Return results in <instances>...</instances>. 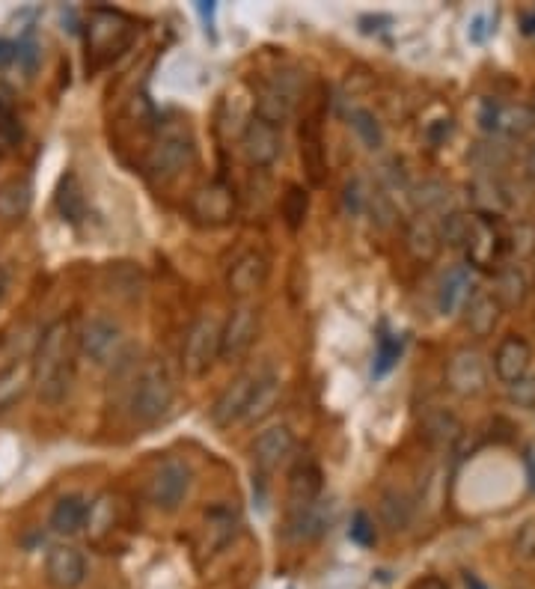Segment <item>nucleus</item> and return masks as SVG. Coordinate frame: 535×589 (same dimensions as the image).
I'll return each instance as SVG.
<instances>
[{"instance_id":"nucleus-1","label":"nucleus","mask_w":535,"mask_h":589,"mask_svg":"<svg viewBox=\"0 0 535 589\" xmlns=\"http://www.w3.org/2000/svg\"><path fill=\"white\" fill-rule=\"evenodd\" d=\"M75 357H78V334L72 331L69 319H54L33 352V387L45 405L66 402L75 384Z\"/></svg>"},{"instance_id":"nucleus-2","label":"nucleus","mask_w":535,"mask_h":589,"mask_svg":"<svg viewBox=\"0 0 535 589\" xmlns=\"http://www.w3.org/2000/svg\"><path fill=\"white\" fill-rule=\"evenodd\" d=\"M194 158H197V140L191 125L182 119H170L158 128V137L149 146L146 170L158 182H173L194 164Z\"/></svg>"},{"instance_id":"nucleus-3","label":"nucleus","mask_w":535,"mask_h":589,"mask_svg":"<svg viewBox=\"0 0 535 589\" xmlns=\"http://www.w3.org/2000/svg\"><path fill=\"white\" fill-rule=\"evenodd\" d=\"M173 399H176V384L164 357L146 360L131 390V414L140 423H158L173 408Z\"/></svg>"},{"instance_id":"nucleus-4","label":"nucleus","mask_w":535,"mask_h":589,"mask_svg":"<svg viewBox=\"0 0 535 589\" xmlns=\"http://www.w3.org/2000/svg\"><path fill=\"white\" fill-rule=\"evenodd\" d=\"M134 36H137V27H134V21L125 12L105 9V6L90 12L87 48H90V57L96 60V66H102L107 60L119 57L122 51H128Z\"/></svg>"},{"instance_id":"nucleus-5","label":"nucleus","mask_w":535,"mask_h":589,"mask_svg":"<svg viewBox=\"0 0 535 589\" xmlns=\"http://www.w3.org/2000/svg\"><path fill=\"white\" fill-rule=\"evenodd\" d=\"M220 331H223V322L217 316H209V313L200 316L188 328V337H185V346H182V369H185V375L203 378L212 369L214 360L220 357Z\"/></svg>"},{"instance_id":"nucleus-6","label":"nucleus","mask_w":535,"mask_h":589,"mask_svg":"<svg viewBox=\"0 0 535 589\" xmlns=\"http://www.w3.org/2000/svg\"><path fill=\"white\" fill-rule=\"evenodd\" d=\"M464 256L467 265L482 268V271H494L500 268V259L506 253V233L500 230V224L488 215H470V233L464 241Z\"/></svg>"},{"instance_id":"nucleus-7","label":"nucleus","mask_w":535,"mask_h":589,"mask_svg":"<svg viewBox=\"0 0 535 589\" xmlns=\"http://www.w3.org/2000/svg\"><path fill=\"white\" fill-rule=\"evenodd\" d=\"M191 482H194V473H191V468L182 459H164L152 471V476H149L146 494H149V500H152L155 509L176 512L185 503V497L191 491Z\"/></svg>"},{"instance_id":"nucleus-8","label":"nucleus","mask_w":535,"mask_h":589,"mask_svg":"<svg viewBox=\"0 0 535 589\" xmlns=\"http://www.w3.org/2000/svg\"><path fill=\"white\" fill-rule=\"evenodd\" d=\"M78 354H84L93 366H113L125 354V334L122 328L107 319L93 316L78 334Z\"/></svg>"},{"instance_id":"nucleus-9","label":"nucleus","mask_w":535,"mask_h":589,"mask_svg":"<svg viewBox=\"0 0 535 589\" xmlns=\"http://www.w3.org/2000/svg\"><path fill=\"white\" fill-rule=\"evenodd\" d=\"M259 375H262V372L247 369V372L235 375V378H232V381L220 390V396L214 399V405H212V423L217 426V429H229V426H235V423H241V420H244V414H247V405H250V396H253V390H256Z\"/></svg>"},{"instance_id":"nucleus-10","label":"nucleus","mask_w":535,"mask_h":589,"mask_svg":"<svg viewBox=\"0 0 535 589\" xmlns=\"http://www.w3.org/2000/svg\"><path fill=\"white\" fill-rule=\"evenodd\" d=\"M235 191L232 185L214 179L209 185L197 188L191 197V215L203 227H223L235 218Z\"/></svg>"},{"instance_id":"nucleus-11","label":"nucleus","mask_w":535,"mask_h":589,"mask_svg":"<svg viewBox=\"0 0 535 589\" xmlns=\"http://www.w3.org/2000/svg\"><path fill=\"white\" fill-rule=\"evenodd\" d=\"M446 384L458 396H479L488 387V363L476 349H458L446 363Z\"/></svg>"},{"instance_id":"nucleus-12","label":"nucleus","mask_w":535,"mask_h":589,"mask_svg":"<svg viewBox=\"0 0 535 589\" xmlns=\"http://www.w3.org/2000/svg\"><path fill=\"white\" fill-rule=\"evenodd\" d=\"M256 334H259V310L244 301L223 322V331H220V357L223 360H238L241 354H247V349L253 346Z\"/></svg>"},{"instance_id":"nucleus-13","label":"nucleus","mask_w":535,"mask_h":589,"mask_svg":"<svg viewBox=\"0 0 535 589\" xmlns=\"http://www.w3.org/2000/svg\"><path fill=\"white\" fill-rule=\"evenodd\" d=\"M45 581L51 589H78L87 581V560L75 545H54L45 557Z\"/></svg>"},{"instance_id":"nucleus-14","label":"nucleus","mask_w":535,"mask_h":589,"mask_svg":"<svg viewBox=\"0 0 535 589\" xmlns=\"http://www.w3.org/2000/svg\"><path fill=\"white\" fill-rule=\"evenodd\" d=\"M241 149H244V158L253 164V167H271L280 152H283V137H280V128L262 122V119H250L244 125V134H241Z\"/></svg>"},{"instance_id":"nucleus-15","label":"nucleus","mask_w":535,"mask_h":589,"mask_svg":"<svg viewBox=\"0 0 535 589\" xmlns=\"http://www.w3.org/2000/svg\"><path fill=\"white\" fill-rule=\"evenodd\" d=\"M268 271H271V265H268L265 253L247 250V253H241V256L229 265V271H226V289H229L235 298H250V295H256V292L265 286Z\"/></svg>"},{"instance_id":"nucleus-16","label":"nucleus","mask_w":535,"mask_h":589,"mask_svg":"<svg viewBox=\"0 0 535 589\" xmlns=\"http://www.w3.org/2000/svg\"><path fill=\"white\" fill-rule=\"evenodd\" d=\"M530 363H533V349L521 334H509L500 340L494 352V372L503 384L515 387L518 381H524L530 372Z\"/></svg>"},{"instance_id":"nucleus-17","label":"nucleus","mask_w":535,"mask_h":589,"mask_svg":"<svg viewBox=\"0 0 535 589\" xmlns=\"http://www.w3.org/2000/svg\"><path fill=\"white\" fill-rule=\"evenodd\" d=\"M295 96H298V87H289L286 81H268L259 96H256V119L280 128L283 122H289L292 111H295Z\"/></svg>"},{"instance_id":"nucleus-18","label":"nucleus","mask_w":535,"mask_h":589,"mask_svg":"<svg viewBox=\"0 0 535 589\" xmlns=\"http://www.w3.org/2000/svg\"><path fill=\"white\" fill-rule=\"evenodd\" d=\"M292 453H295V435L289 426H271L253 441V462L259 465V471L280 468Z\"/></svg>"},{"instance_id":"nucleus-19","label":"nucleus","mask_w":535,"mask_h":589,"mask_svg":"<svg viewBox=\"0 0 535 589\" xmlns=\"http://www.w3.org/2000/svg\"><path fill=\"white\" fill-rule=\"evenodd\" d=\"M503 307L494 298V292H476L464 301V325L473 337H488L500 325Z\"/></svg>"},{"instance_id":"nucleus-20","label":"nucleus","mask_w":535,"mask_h":589,"mask_svg":"<svg viewBox=\"0 0 535 589\" xmlns=\"http://www.w3.org/2000/svg\"><path fill=\"white\" fill-rule=\"evenodd\" d=\"M33 387V366L30 360H12L0 369V414L18 405L27 390Z\"/></svg>"},{"instance_id":"nucleus-21","label":"nucleus","mask_w":535,"mask_h":589,"mask_svg":"<svg viewBox=\"0 0 535 589\" xmlns=\"http://www.w3.org/2000/svg\"><path fill=\"white\" fill-rule=\"evenodd\" d=\"M321 471L316 462H298L289 473V509H301L310 503H319L321 497Z\"/></svg>"},{"instance_id":"nucleus-22","label":"nucleus","mask_w":535,"mask_h":589,"mask_svg":"<svg viewBox=\"0 0 535 589\" xmlns=\"http://www.w3.org/2000/svg\"><path fill=\"white\" fill-rule=\"evenodd\" d=\"M90 503L81 494H63L51 509V530L60 536H75L87 527Z\"/></svg>"},{"instance_id":"nucleus-23","label":"nucleus","mask_w":535,"mask_h":589,"mask_svg":"<svg viewBox=\"0 0 535 589\" xmlns=\"http://www.w3.org/2000/svg\"><path fill=\"white\" fill-rule=\"evenodd\" d=\"M280 396H283V381H280L274 372H262L259 381H256V390H253V396H250V405H247L244 420H247V423H262V420L277 408Z\"/></svg>"},{"instance_id":"nucleus-24","label":"nucleus","mask_w":535,"mask_h":589,"mask_svg":"<svg viewBox=\"0 0 535 589\" xmlns=\"http://www.w3.org/2000/svg\"><path fill=\"white\" fill-rule=\"evenodd\" d=\"M30 203H33V191H30V182L15 176V179H6L0 185V218L15 224V221H24V215L30 212Z\"/></svg>"},{"instance_id":"nucleus-25","label":"nucleus","mask_w":535,"mask_h":589,"mask_svg":"<svg viewBox=\"0 0 535 589\" xmlns=\"http://www.w3.org/2000/svg\"><path fill=\"white\" fill-rule=\"evenodd\" d=\"M405 244H408V250H411L420 262H431V259L440 253V247H443L437 227L431 224V218H426V215H420V218H414V221L408 224V230H405Z\"/></svg>"},{"instance_id":"nucleus-26","label":"nucleus","mask_w":535,"mask_h":589,"mask_svg":"<svg viewBox=\"0 0 535 589\" xmlns=\"http://www.w3.org/2000/svg\"><path fill=\"white\" fill-rule=\"evenodd\" d=\"M527 289H530V283H527L524 268L509 265V268H500V271H497V289H494V298L500 301V307H503V310H515V307H521V304L527 301Z\"/></svg>"},{"instance_id":"nucleus-27","label":"nucleus","mask_w":535,"mask_h":589,"mask_svg":"<svg viewBox=\"0 0 535 589\" xmlns=\"http://www.w3.org/2000/svg\"><path fill=\"white\" fill-rule=\"evenodd\" d=\"M57 212L63 215V221L69 224H78L87 212V197H84V188H81V179L75 173H66L57 185Z\"/></svg>"},{"instance_id":"nucleus-28","label":"nucleus","mask_w":535,"mask_h":589,"mask_svg":"<svg viewBox=\"0 0 535 589\" xmlns=\"http://www.w3.org/2000/svg\"><path fill=\"white\" fill-rule=\"evenodd\" d=\"M378 512H381V524H384L390 533H399V530H405V527L411 524L414 503H411V497H408L405 491L390 488V491H384Z\"/></svg>"},{"instance_id":"nucleus-29","label":"nucleus","mask_w":535,"mask_h":589,"mask_svg":"<svg viewBox=\"0 0 535 589\" xmlns=\"http://www.w3.org/2000/svg\"><path fill=\"white\" fill-rule=\"evenodd\" d=\"M301 158L307 164L313 185H321L324 182V146H321L319 125L313 119L301 128Z\"/></svg>"},{"instance_id":"nucleus-30","label":"nucleus","mask_w":535,"mask_h":589,"mask_svg":"<svg viewBox=\"0 0 535 589\" xmlns=\"http://www.w3.org/2000/svg\"><path fill=\"white\" fill-rule=\"evenodd\" d=\"M470 298V274L467 268H452L440 283V310L455 313Z\"/></svg>"},{"instance_id":"nucleus-31","label":"nucleus","mask_w":535,"mask_h":589,"mask_svg":"<svg viewBox=\"0 0 535 589\" xmlns=\"http://www.w3.org/2000/svg\"><path fill=\"white\" fill-rule=\"evenodd\" d=\"M348 125H351V131L357 134V140H360L369 152H378V149L384 146V128H381V122H378V117H375L372 111L354 108V111L348 114Z\"/></svg>"},{"instance_id":"nucleus-32","label":"nucleus","mask_w":535,"mask_h":589,"mask_svg":"<svg viewBox=\"0 0 535 589\" xmlns=\"http://www.w3.org/2000/svg\"><path fill=\"white\" fill-rule=\"evenodd\" d=\"M307 212H310V194H307V188L292 185L286 191V197H283V218H286L289 230H298L307 221Z\"/></svg>"},{"instance_id":"nucleus-33","label":"nucleus","mask_w":535,"mask_h":589,"mask_svg":"<svg viewBox=\"0 0 535 589\" xmlns=\"http://www.w3.org/2000/svg\"><path fill=\"white\" fill-rule=\"evenodd\" d=\"M87 530L93 539H102V533L113 530V497L110 494H99L90 509H87Z\"/></svg>"},{"instance_id":"nucleus-34","label":"nucleus","mask_w":535,"mask_h":589,"mask_svg":"<svg viewBox=\"0 0 535 589\" xmlns=\"http://www.w3.org/2000/svg\"><path fill=\"white\" fill-rule=\"evenodd\" d=\"M423 426H426V435L434 444H449V441H455L458 432H461L458 420H455L452 414H446V411H431Z\"/></svg>"},{"instance_id":"nucleus-35","label":"nucleus","mask_w":535,"mask_h":589,"mask_svg":"<svg viewBox=\"0 0 535 589\" xmlns=\"http://www.w3.org/2000/svg\"><path fill=\"white\" fill-rule=\"evenodd\" d=\"M414 200H417V206L423 209V215L428 218V212H443L449 206V188L443 182H423L414 191Z\"/></svg>"},{"instance_id":"nucleus-36","label":"nucleus","mask_w":535,"mask_h":589,"mask_svg":"<svg viewBox=\"0 0 535 589\" xmlns=\"http://www.w3.org/2000/svg\"><path fill=\"white\" fill-rule=\"evenodd\" d=\"M399 354H402V343H399V340H393V337H381V340H378V354H375V375L390 372V369L396 366Z\"/></svg>"},{"instance_id":"nucleus-37","label":"nucleus","mask_w":535,"mask_h":589,"mask_svg":"<svg viewBox=\"0 0 535 589\" xmlns=\"http://www.w3.org/2000/svg\"><path fill=\"white\" fill-rule=\"evenodd\" d=\"M348 536H351L357 545H363V548H369V545H375V542H378L375 527H372V521H369V515H366V512H357V515L351 518V530H348Z\"/></svg>"},{"instance_id":"nucleus-38","label":"nucleus","mask_w":535,"mask_h":589,"mask_svg":"<svg viewBox=\"0 0 535 589\" xmlns=\"http://www.w3.org/2000/svg\"><path fill=\"white\" fill-rule=\"evenodd\" d=\"M515 551L524 557V560H535V521H527L518 536H515Z\"/></svg>"},{"instance_id":"nucleus-39","label":"nucleus","mask_w":535,"mask_h":589,"mask_svg":"<svg viewBox=\"0 0 535 589\" xmlns=\"http://www.w3.org/2000/svg\"><path fill=\"white\" fill-rule=\"evenodd\" d=\"M512 399L524 408H533L535 405V381L533 378H524L512 387Z\"/></svg>"},{"instance_id":"nucleus-40","label":"nucleus","mask_w":535,"mask_h":589,"mask_svg":"<svg viewBox=\"0 0 535 589\" xmlns=\"http://www.w3.org/2000/svg\"><path fill=\"white\" fill-rule=\"evenodd\" d=\"M485 24H488L485 15H476V18H473V24H470V39H473V42H485V36H488V27H485Z\"/></svg>"},{"instance_id":"nucleus-41","label":"nucleus","mask_w":535,"mask_h":589,"mask_svg":"<svg viewBox=\"0 0 535 589\" xmlns=\"http://www.w3.org/2000/svg\"><path fill=\"white\" fill-rule=\"evenodd\" d=\"M12 63H15V42L0 39V69H6V66H12Z\"/></svg>"},{"instance_id":"nucleus-42","label":"nucleus","mask_w":535,"mask_h":589,"mask_svg":"<svg viewBox=\"0 0 535 589\" xmlns=\"http://www.w3.org/2000/svg\"><path fill=\"white\" fill-rule=\"evenodd\" d=\"M524 465H527V476H530V488L535 491V441L527 444V450H524Z\"/></svg>"},{"instance_id":"nucleus-43","label":"nucleus","mask_w":535,"mask_h":589,"mask_svg":"<svg viewBox=\"0 0 535 589\" xmlns=\"http://www.w3.org/2000/svg\"><path fill=\"white\" fill-rule=\"evenodd\" d=\"M414 589H449L440 578H426V581H420Z\"/></svg>"},{"instance_id":"nucleus-44","label":"nucleus","mask_w":535,"mask_h":589,"mask_svg":"<svg viewBox=\"0 0 535 589\" xmlns=\"http://www.w3.org/2000/svg\"><path fill=\"white\" fill-rule=\"evenodd\" d=\"M6 289H9V274H6V268L0 265V304H3V298H6Z\"/></svg>"},{"instance_id":"nucleus-45","label":"nucleus","mask_w":535,"mask_h":589,"mask_svg":"<svg viewBox=\"0 0 535 589\" xmlns=\"http://www.w3.org/2000/svg\"><path fill=\"white\" fill-rule=\"evenodd\" d=\"M464 584H467L470 589H485L479 581H476V575H464Z\"/></svg>"},{"instance_id":"nucleus-46","label":"nucleus","mask_w":535,"mask_h":589,"mask_svg":"<svg viewBox=\"0 0 535 589\" xmlns=\"http://www.w3.org/2000/svg\"><path fill=\"white\" fill-rule=\"evenodd\" d=\"M527 111H530V122H533V128H535V93H533V102H530V108H527Z\"/></svg>"},{"instance_id":"nucleus-47","label":"nucleus","mask_w":535,"mask_h":589,"mask_svg":"<svg viewBox=\"0 0 535 589\" xmlns=\"http://www.w3.org/2000/svg\"><path fill=\"white\" fill-rule=\"evenodd\" d=\"M530 173H533V176H535V149H533V152H530Z\"/></svg>"}]
</instances>
